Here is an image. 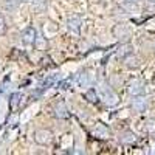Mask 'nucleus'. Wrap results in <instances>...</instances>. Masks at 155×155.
I'll return each mask as SVG.
<instances>
[{"mask_svg":"<svg viewBox=\"0 0 155 155\" xmlns=\"http://www.w3.org/2000/svg\"><path fill=\"white\" fill-rule=\"evenodd\" d=\"M53 140H54V135H53L51 130H48V129H37V130L34 132V141L41 146L51 144Z\"/></svg>","mask_w":155,"mask_h":155,"instance_id":"1","label":"nucleus"},{"mask_svg":"<svg viewBox=\"0 0 155 155\" xmlns=\"http://www.w3.org/2000/svg\"><path fill=\"white\" fill-rule=\"evenodd\" d=\"M81 25H82V20H81L79 16H71L67 20V28L74 36H79L81 34Z\"/></svg>","mask_w":155,"mask_h":155,"instance_id":"2","label":"nucleus"},{"mask_svg":"<svg viewBox=\"0 0 155 155\" xmlns=\"http://www.w3.org/2000/svg\"><path fill=\"white\" fill-rule=\"evenodd\" d=\"M20 37H22V42H23L25 45H34L36 39H37V31H36V28L28 27V28H25V30L22 31Z\"/></svg>","mask_w":155,"mask_h":155,"instance_id":"3","label":"nucleus"},{"mask_svg":"<svg viewBox=\"0 0 155 155\" xmlns=\"http://www.w3.org/2000/svg\"><path fill=\"white\" fill-rule=\"evenodd\" d=\"M101 93H102V99H104L107 104H110V106H113V104H116V95L113 93V90L107 85V84H101Z\"/></svg>","mask_w":155,"mask_h":155,"instance_id":"4","label":"nucleus"},{"mask_svg":"<svg viewBox=\"0 0 155 155\" xmlns=\"http://www.w3.org/2000/svg\"><path fill=\"white\" fill-rule=\"evenodd\" d=\"M53 115L56 116V118H59V120L68 118L70 113H68V110H67L65 102H64V101H58L56 104H54V107H53Z\"/></svg>","mask_w":155,"mask_h":155,"instance_id":"5","label":"nucleus"},{"mask_svg":"<svg viewBox=\"0 0 155 155\" xmlns=\"http://www.w3.org/2000/svg\"><path fill=\"white\" fill-rule=\"evenodd\" d=\"M127 92L130 93L132 96L143 95V92H144L143 82H141V81H138V79H134V81H130V82H129V85H127Z\"/></svg>","mask_w":155,"mask_h":155,"instance_id":"6","label":"nucleus"},{"mask_svg":"<svg viewBox=\"0 0 155 155\" xmlns=\"http://www.w3.org/2000/svg\"><path fill=\"white\" fill-rule=\"evenodd\" d=\"M92 134H93V137H96V138H102V140L110 137L109 127H107L106 124H101V123H98V124L92 129Z\"/></svg>","mask_w":155,"mask_h":155,"instance_id":"7","label":"nucleus"},{"mask_svg":"<svg viewBox=\"0 0 155 155\" xmlns=\"http://www.w3.org/2000/svg\"><path fill=\"white\" fill-rule=\"evenodd\" d=\"M132 109L135 110V112H144L146 109H147V99L146 98H143L141 95H138V96H134V99H132Z\"/></svg>","mask_w":155,"mask_h":155,"instance_id":"8","label":"nucleus"},{"mask_svg":"<svg viewBox=\"0 0 155 155\" xmlns=\"http://www.w3.org/2000/svg\"><path fill=\"white\" fill-rule=\"evenodd\" d=\"M113 34L118 37V39H129V34H130V31H129V28L126 27L124 23H118V25L113 28Z\"/></svg>","mask_w":155,"mask_h":155,"instance_id":"9","label":"nucleus"},{"mask_svg":"<svg viewBox=\"0 0 155 155\" xmlns=\"http://www.w3.org/2000/svg\"><path fill=\"white\" fill-rule=\"evenodd\" d=\"M84 98L88 101V102H98L99 101V98H98V93H96V88H88L87 92L84 93Z\"/></svg>","mask_w":155,"mask_h":155,"instance_id":"10","label":"nucleus"},{"mask_svg":"<svg viewBox=\"0 0 155 155\" xmlns=\"http://www.w3.org/2000/svg\"><path fill=\"white\" fill-rule=\"evenodd\" d=\"M0 3H2V6L8 11H12V9H16L20 3V0H0Z\"/></svg>","mask_w":155,"mask_h":155,"instance_id":"11","label":"nucleus"},{"mask_svg":"<svg viewBox=\"0 0 155 155\" xmlns=\"http://www.w3.org/2000/svg\"><path fill=\"white\" fill-rule=\"evenodd\" d=\"M120 141L123 144H132L134 141H135V135L132 132H123L120 135Z\"/></svg>","mask_w":155,"mask_h":155,"instance_id":"12","label":"nucleus"},{"mask_svg":"<svg viewBox=\"0 0 155 155\" xmlns=\"http://www.w3.org/2000/svg\"><path fill=\"white\" fill-rule=\"evenodd\" d=\"M129 54H132V47L129 45V44L121 45V47H120V50H118V56L124 59V58H127Z\"/></svg>","mask_w":155,"mask_h":155,"instance_id":"13","label":"nucleus"},{"mask_svg":"<svg viewBox=\"0 0 155 155\" xmlns=\"http://www.w3.org/2000/svg\"><path fill=\"white\" fill-rule=\"evenodd\" d=\"M31 3L36 11H44L48 5V0H31Z\"/></svg>","mask_w":155,"mask_h":155,"instance_id":"14","label":"nucleus"},{"mask_svg":"<svg viewBox=\"0 0 155 155\" xmlns=\"http://www.w3.org/2000/svg\"><path fill=\"white\" fill-rule=\"evenodd\" d=\"M124 61H126V65H127L129 68H135V67H138V59L134 58L132 54H129L127 58H124Z\"/></svg>","mask_w":155,"mask_h":155,"instance_id":"15","label":"nucleus"},{"mask_svg":"<svg viewBox=\"0 0 155 155\" xmlns=\"http://www.w3.org/2000/svg\"><path fill=\"white\" fill-rule=\"evenodd\" d=\"M19 101H20V93H12L11 95V101H9V107L14 110L19 104Z\"/></svg>","mask_w":155,"mask_h":155,"instance_id":"16","label":"nucleus"},{"mask_svg":"<svg viewBox=\"0 0 155 155\" xmlns=\"http://www.w3.org/2000/svg\"><path fill=\"white\" fill-rule=\"evenodd\" d=\"M88 76H90V74H88L87 71L82 73V74H79V84H81V85H85V87L90 85V78H88Z\"/></svg>","mask_w":155,"mask_h":155,"instance_id":"17","label":"nucleus"},{"mask_svg":"<svg viewBox=\"0 0 155 155\" xmlns=\"http://www.w3.org/2000/svg\"><path fill=\"white\" fill-rule=\"evenodd\" d=\"M6 33V22H5V17L0 14V36H3Z\"/></svg>","mask_w":155,"mask_h":155,"instance_id":"18","label":"nucleus"},{"mask_svg":"<svg viewBox=\"0 0 155 155\" xmlns=\"http://www.w3.org/2000/svg\"><path fill=\"white\" fill-rule=\"evenodd\" d=\"M126 2H127V3H138L140 0H126Z\"/></svg>","mask_w":155,"mask_h":155,"instance_id":"19","label":"nucleus"},{"mask_svg":"<svg viewBox=\"0 0 155 155\" xmlns=\"http://www.w3.org/2000/svg\"><path fill=\"white\" fill-rule=\"evenodd\" d=\"M149 2H150V3H155V0H149Z\"/></svg>","mask_w":155,"mask_h":155,"instance_id":"20","label":"nucleus"},{"mask_svg":"<svg viewBox=\"0 0 155 155\" xmlns=\"http://www.w3.org/2000/svg\"><path fill=\"white\" fill-rule=\"evenodd\" d=\"M20 2H28V0H20Z\"/></svg>","mask_w":155,"mask_h":155,"instance_id":"21","label":"nucleus"}]
</instances>
